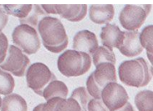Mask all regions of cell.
Returning <instances> with one entry per match:
<instances>
[{
  "instance_id": "cell-1",
  "label": "cell",
  "mask_w": 153,
  "mask_h": 111,
  "mask_svg": "<svg viewBox=\"0 0 153 111\" xmlns=\"http://www.w3.org/2000/svg\"><path fill=\"white\" fill-rule=\"evenodd\" d=\"M37 28L46 50L57 54L66 49L69 38L64 25L59 18L45 17L39 21Z\"/></svg>"
},
{
  "instance_id": "cell-2",
  "label": "cell",
  "mask_w": 153,
  "mask_h": 111,
  "mask_svg": "<svg viewBox=\"0 0 153 111\" xmlns=\"http://www.w3.org/2000/svg\"><path fill=\"white\" fill-rule=\"evenodd\" d=\"M119 77L121 82L127 86L144 87L152 79V73L143 58L126 60L118 68Z\"/></svg>"
},
{
  "instance_id": "cell-3",
  "label": "cell",
  "mask_w": 153,
  "mask_h": 111,
  "mask_svg": "<svg viewBox=\"0 0 153 111\" xmlns=\"http://www.w3.org/2000/svg\"><path fill=\"white\" fill-rule=\"evenodd\" d=\"M59 72L66 77H78L85 74L91 67V58L88 54L69 50L58 58Z\"/></svg>"
},
{
  "instance_id": "cell-4",
  "label": "cell",
  "mask_w": 153,
  "mask_h": 111,
  "mask_svg": "<svg viewBox=\"0 0 153 111\" xmlns=\"http://www.w3.org/2000/svg\"><path fill=\"white\" fill-rule=\"evenodd\" d=\"M116 68L111 63H103L96 66L95 70L86 81L87 91L93 99H101V92L109 83L116 82Z\"/></svg>"
},
{
  "instance_id": "cell-5",
  "label": "cell",
  "mask_w": 153,
  "mask_h": 111,
  "mask_svg": "<svg viewBox=\"0 0 153 111\" xmlns=\"http://www.w3.org/2000/svg\"><path fill=\"white\" fill-rule=\"evenodd\" d=\"M12 39L13 44L29 55L37 53L40 49V39L36 29L28 24L17 26L13 31Z\"/></svg>"
},
{
  "instance_id": "cell-6",
  "label": "cell",
  "mask_w": 153,
  "mask_h": 111,
  "mask_svg": "<svg viewBox=\"0 0 153 111\" xmlns=\"http://www.w3.org/2000/svg\"><path fill=\"white\" fill-rule=\"evenodd\" d=\"M55 79V75L43 63H34L31 64L26 73V81L29 88L40 96H42L45 88Z\"/></svg>"
},
{
  "instance_id": "cell-7",
  "label": "cell",
  "mask_w": 153,
  "mask_h": 111,
  "mask_svg": "<svg viewBox=\"0 0 153 111\" xmlns=\"http://www.w3.org/2000/svg\"><path fill=\"white\" fill-rule=\"evenodd\" d=\"M151 11V5H126L120 11L119 21L121 26L128 31H136L141 28Z\"/></svg>"
},
{
  "instance_id": "cell-8",
  "label": "cell",
  "mask_w": 153,
  "mask_h": 111,
  "mask_svg": "<svg viewBox=\"0 0 153 111\" xmlns=\"http://www.w3.org/2000/svg\"><path fill=\"white\" fill-rule=\"evenodd\" d=\"M29 64V58L22 50L15 45H10L4 61L0 64V69L18 77H23Z\"/></svg>"
},
{
  "instance_id": "cell-9",
  "label": "cell",
  "mask_w": 153,
  "mask_h": 111,
  "mask_svg": "<svg viewBox=\"0 0 153 111\" xmlns=\"http://www.w3.org/2000/svg\"><path fill=\"white\" fill-rule=\"evenodd\" d=\"M101 100L109 110L114 111L127 103L129 96L124 87L116 82H111L103 89Z\"/></svg>"
},
{
  "instance_id": "cell-10",
  "label": "cell",
  "mask_w": 153,
  "mask_h": 111,
  "mask_svg": "<svg viewBox=\"0 0 153 111\" xmlns=\"http://www.w3.org/2000/svg\"><path fill=\"white\" fill-rule=\"evenodd\" d=\"M98 48V40L96 35L90 30L79 31L74 37L73 49L75 51L91 54H94Z\"/></svg>"
},
{
  "instance_id": "cell-11",
  "label": "cell",
  "mask_w": 153,
  "mask_h": 111,
  "mask_svg": "<svg viewBox=\"0 0 153 111\" xmlns=\"http://www.w3.org/2000/svg\"><path fill=\"white\" fill-rule=\"evenodd\" d=\"M140 33L136 31H126L124 32L123 44L118 48L121 54L128 58L138 56L143 51L139 39Z\"/></svg>"
},
{
  "instance_id": "cell-12",
  "label": "cell",
  "mask_w": 153,
  "mask_h": 111,
  "mask_svg": "<svg viewBox=\"0 0 153 111\" xmlns=\"http://www.w3.org/2000/svg\"><path fill=\"white\" fill-rule=\"evenodd\" d=\"M100 36L103 46L111 50L113 48L118 49L124 40V32L120 31L119 27L116 24H107L104 26Z\"/></svg>"
},
{
  "instance_id": "cell-13",
  "label": "cell",
  "mask_w": 153,
  "mask_h": 111,
  "mask_svg": "<svg viewBox=\"0 0 153 111\" xmlns=\"http://www.w3.org/2000/svg\"><path fill=\"white\" fill-rule=\"evenodd\" d=\"M57 14L71 22H79L84 19L87 13L85 4H55Z\"/></svg>"
},
{
  "instance_id": "cell-14",
  "label": "cell",
  "mask_w": 153,
  "mask_h": 111,
  "mask_svg": "<svg viewBox=\"0 0 153 111\" xmlns=\"http://www.w3.org/2000/svg\"><path fill=\"white\" fill-rule=\"evenodd\" d=\"M115 15V8L112 4L91 5L89 10V16L92 22L97 24H109Z\"/></svg>"
},
{
  "instance_id": "cell-15",
  "label": "cell",
  "mask_w": 153,
  "mask_h": 111,
  "mask_svg": "<svg viewBox=\"0 0 153 111\" xmlns=\"http://www.w3.org/2000/svg\"><path fill=\"white\" fill-rule=\"evenodd\" d=\"M69 93V90L66 84L59 80H53L43 90L42 96L45 98L46 101L53 98H60L66 99Z\"/></svg>"
},
{
  "instance_id": "cell-16",
  "label": "cell",
  "mask_w": 153,
  "mask_h": 111,
  "mask_svg": "<svg viewBox=\"0 0 153 111\" xmlns=\"http://www.w3.org/2000/svg\"><path fill=\"white\" fill-rule=\"evenodd\" d=\"M28 106L25 99L18 94L6 95L2 99L1 111H27Z\"/></svg>"
},
{
  "instance_id": "cell-17",
  "label": "cell",
  "mask_w": 153,
  "mask_h": 111,
  "mask_svg": "<svg viewBox=\"0 0 153 111\" xmlns=\"http://www.w3.org/2000/svg\"><path fill=\"white\" fill-rule=\"evenodd\" d=\"M92 58L95 67L103 63H111L114 65L116 63V55L113 50L105 46L98 47L94 54H92Z\"/></svg>"
},
{
  "instance_id": "cell-18",
  "label": "cell",
  "mask_w": 153,
  "mask_h": 111,
  "mask_svg": "<svg viewBox=\"0 0 153 111\" xmlns=\"http://www.w3.org/2000/svg\"><path fill=\"white\" fill-rule=\"evenodd\" d=\"M135 104L139 111H153V93L152 90H143L137 93Z\"/></svg>"
},
{
  "instance_id": "cell-19",
  "label": "cell",
  "mask_w": 153,
  "mask_h": 111,
  "mask_svg": "<svg viewBox=\"0 0 153 111\" xmlns=\"http://www.w3.org/2000/svg\"><path fill=\"white\" fill-rule=\"evenodd\" d=\"M47 13L45 12V10L41 8V6L34 4L33 5V8L29 13V15L24 19H19L21 24H28L33 28L38 27V24L39 21L41 20V17H46Z\"/></svg>"
},
{
  "instance_id": "cell-20",
  "label": "cell",
  "mask_w": 153,
  "mask_h": 111,
  "mask_svg": "<svg viewBox=\"0 0 153 111\" xmlns=\"http://www.w3.org/2000/svg\"><path fill=\"white\" fill-rule=\"evenodd\" d=\"M152 25H148L141 31L139 35V39L142 48L146 50L147 57L149 58L151 64H152Z\"/></svg>"
},
{
  "instance_id": "cell-21",
  "label": "cell",
  "mask_w": 153,
  "mask_h": 111,
  "mask_svg": "<svg viewBox=\"0 0 153 111\" xmlns=\"http://www.w3.org/2000/svg\"><path fill=\"white\" fill-rule=\"evenodd\" d=\"M3 8L8 15H13L19 18V19H24L29 15V13L33 8V5L32 4H25V5L4 4L3 5Z\"/></svg>"
},
{
  "instance_id": "cell-22",
  "label": "cell",
  "mask_w": 153,
  "mask_h": 111,
  "mask_svg": "<svg viewBox=\"0 0 153 111\" xmlns=\"http://www.w3.org/2000/svg\"><path fill=\"white\" fill-rule=\"evenodd\" d=\"M14 87L15 82L12 75L0 69V95H10Z\"/></svg>"
},
{
  "instance_id": "cell-23",
  "label": "cell",
  "mask_w": 153,
  "mask_h": 111,
  "mask_svg": "<svg viewBox=\"0 0 153 111\" xmlns=\"http://www.w3.org/2000/svg\"><path fill=\"white\" fill-rule=\"evenodd\" d=\"M71 98L75 99V101L80 105L83 110H86L87 104L91 99H93L91 95H89L86 88H85V87H79L77 89H75V90L72 92Z\"/></svg>"
},
{
  "instance_id": "cell-24",
  "label": "cell",
  "mask_w": 153,
  "mask_h": 111,
  "mask_svg": "<svg viewBox=\"0 0 153 111\" xmlns=\"http://www.w3.org/2000/svg\"><path fill=\"white\" fill-rule=\"evenodd\" d=\"M54 111H82L81 107L75 99H61L57 104Z\"/></svg>"
},
{
  "instance_id": "cell-25",
  "label": "cell",
  "mask_w": 153,
  "mask_h": 111,
  "mask_svg": "<svg viewBox=\"0 0 153 111\" xmlns=\"http://www.w3.org/2000/svg\"><path fill=\"white\" fill-rule=\"evenodd\" d=\"M60 98H53L46 101V103L39 104L33 108V111H54L57 104L59 102Z\"/></svg>"
},
{
  "instance_id": "cell-26",
  "label": "cell",
  "mask_w": 153,
  "mask_h": 111,
  "mask_svg": "<svg viewBox=\"0 0 153 111\" xmlns=\"http://www.w3.org/2000/svg\"><path fill=\"white\" fill-rule=\"evenodd\" d=\"M8 48V40L4 33L0 32V64L4 61L7 56Z\"/></svg>"
},
{
  "instance_id": "cell-27",
  "label": "cell",
  "mask_w": 153,
  "mask_h": 111,
  "mask_svg": "<svg viewBox=\"0 0 153 111\" xmlns=\"http://www.w3.org/2000/svg\"><path fill=\"white\" fill-rule=\"evenodd\" d=\"M88 111H108L101 99H91L87 104Z\"/></svg>"
},
{
  "instance_id": "cell-28",
  "label": "cell",
  "mask_w": 153,
  "mask_h": 111,
  "mask_svg": "<svg viewBox=\"0 0 153 111\" xmlns=\"http://www.w3.org/2000/svg\"><path fill=\"white\" fill-rule=\"evenodd\" d=\"M8 22V15L5 13L3 5H0V32L5 28Z\"/></svg>"
},
{
  "instance_id": "cell-29",
  "label": "cell",
  "mask_w": 153,
  "mask_h": 111,
  "mask_svg": "<svg viewBox=\"0 0 153 111\" xmlns=\"http://www.w3.org/2000/svg\"><path fill=\"white\" fill-rule=\"evenodd\" d=\"M41 8L45 10L46 13H52V14H57L56 9H55V4L54 5H41Z\"/></svg>"
},
{
  "instance_id": "cell-30",
  "label": "cell",
  "mask_w": 153,
  "mask_h": 111,
  "mask_svg": "<svg viewBox=\"0 0 153 111\" xmlns=\"http://www.w3.org/2000/svg\"><path fill=\"white\" fill-rule=\"evenodd\" d=\"M114 111H135V110H134V109H133L131 104L127 102V103L125 105H123L122 107Z\"/></svg>"
},
{
  "instance_id": "cell-31",
  "label": "cell",
  "mask_w": 153,
  "mask_h": 111,
  "mask_svg": "<svg viewBox=\"0 0 153 111\" xmlns=\"http://www.w3.org/2000/svg\"><path fill=\"white\" fill-rule=\"evenodd\" d=\"M1 105H2V99H1V97H0V108H1Z\"/></svg>"
},
{
  "instance_id": "cell-32",
  "label": "cell",
  "mask_w": 153,
  "mask_h": 111,
  "mask_svg": "<svg viewBox=\"0 0 153 111\" xmlns=\"http://www.w3.org/2000/svg\"><path fill=\"white\" fill-rule=\"evenodd\" d=\"M83 111H86V110H83Z\"/></svg>"
}]
</instances>
